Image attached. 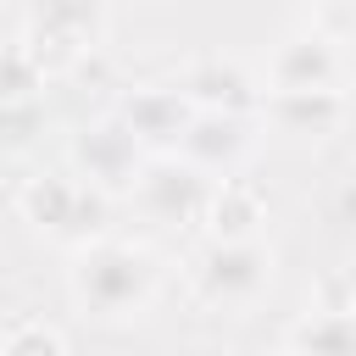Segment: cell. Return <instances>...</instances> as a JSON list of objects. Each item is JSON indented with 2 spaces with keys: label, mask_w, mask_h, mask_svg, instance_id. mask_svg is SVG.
Returning <instances> with one entry per match:
<instances>
[{
  "label": "cell",
  "mask_w": 356,
  "mask_h": 356,
  "mask_svg": "<svg viewBox=\"0 0 356 356\" xmlns=\"http://www.w3.org/2000/svg\"><path fill=\"white\" fill-rule=\"evenodd\" d=\"M67 289H72L78 312H89L95 323H134L150 312V300L161 289V261L134 239L100 234L89 245H78Z\"/></svg>",
  "instance_id": "1"
},
{
  "label": "cell",
  "mask_w": 356,
  "mask_h": 356,
  "mask_svg": "<svg viewBox=\"0 0 356 356\" xmlns=\"http://www.w3.org/2000/svg\"><path fill=\"white\" fill-rule=\"evenodd\" d=\"M273 273H278V256L256 239V234H239V239H211L195 267H189V289L200 306L211 312H250L267 289H273Z\"/></svg>",
  "instance_id": "2"
},
{
  "label": "cell",
  "mask_w": 356,
  "mask_h": 356,
  "mask_svg": "<svg viewBox=\"0 0 356 356\" xmlns=\"http://www.w3.org/2000/svg\"><path fill=\"white\" fill-rule=\"evenodd\" d=\"M100 39H106V6L100 0H33L17 44L50 78V72H72L83 56H95Z\"/></svg>",
  "instance_id": "3"
},
{
  "label": "cell",
  "mask_w": 356,
  "mask_h": 356,
  "mask_svg": "<svg viewBox=\"0 0 356 356\" xmlns=\"http://www.w3.org/2000/svg\"><path fill=\"white\" fill-rule=\"evenodd\" d=\"M17 206H22V217H28L44 239L72 245V250L106 234V189L83 184L78 172H44V178H28L22 195H17Z\"/></svg>",
  "instance_id": "4"
},
{
  "label": "cell",
  "mask_w": 356,
  "mask_h": 356,
  "mask_svg": "<svg viewBox=\"0 0 356 356\" xmlns=\"http://www.w3.org/2000/svg\"><path fill=\"white\" fill-rule=\"evenodd\" d=\"M250 150H256V122L245 111H195L189 128L178 134V145L167 156H178L200 178L222 184V178H239V167L250 161Z\"/></svg>",
  "instance_id": "5"
},
{
  "label": "cell",
  "mask_w": 356,
  "mask_h": 356,
  "mask_svg": "<svg viewBox=\"0 0 356 356\" xmlns=\"http://www.w3.org/2000/svg\"><path fill=\"white\" fill-rule=\"evenodd\" d=\"M128 189L139 195V206L156 222H200L217 184L200 178L195 167H184L178 156H145V167H139V178Z\"/></svg>",
  "instance_id": "6"
},
{
  "label": "cell",
  "mask_w": 356,
  "mask_h": 356,
  "mask_svg": "<svg viewBox=\"0 0 356 356\" xmlns=\"http://www.w3.org/2000/svg\"><path fill=\"white\" fill-rule=\"evenodd\" d=\"M334 83H345V50L317 22L289 33L261 67V89H334Z\"/></svg>",
  "instance_id": "7"
},
{
  "label": "cell",
  "mask_w": 356,
  "mask_h": 356,
  "mask_svg": "<svg viewBox=\"0 0 356 356\" xmlns=\"http://www.w3.org/2000/svg\"><path fill=\"white\" fill-rule=\"evenodd\" d=\"M111 117L134 134V145H139L145 156H167V150L178 145V134L189 128L195 106L184 100L178 83H134V89L117 100Z\"/></svg>",
  "instance_id": "8"
},
{
  "label": "cell",
  "mask_w": 356,
  "mask_h": 356,
  "mask_svg": "<svg viewBox=\"0 0 356 356\" xmlns=\"http://www.w3.org/2000/svg\"><path fill=\"white\" fill-rule=\"evenodd\" d=\"M261 128L289 139H328L345 128V83L334 89H261L256 100Z\"/></svg>",
  "instance_id": "9"
},
{
  "label": "cell",
  "mask_w": 356,
  "mask_h": 356,
  "mask_svg": "<svg viewBox=\"0 0 356 356\" xmlns=\"http://www.w3.org/2000/svg\"><path fill=\"white\" fill-rule=\"evenodd\" d=\"M72 161H78V178L95 184V189H128L145 167V150L134 145V134L117 122V117H100L95 128H83L72 139Z\"/></svg>",
  "instance_id": "10"
},
{
  "label": "cell",
  "mask_w": 356,
  "mask_h": 356,
  "mask_svg": "<svg viewBox=\"0 0 356 356\" xmlns=\"http://www.w3.org/2000/svg\"><path fill=\"white\" fill-rule=\"evenodd\" d=\"M184 100L195 111H250L261 100L256 78L239 67V61H222V56H206V61H189L184 78H178Z\"/></svg>",
  "instance_id": "11"
},
{
  "label": "cell",
  "mask_w": 356,
  "mask_h": 356,
  "mask_svg": "<svg viewBox=\"0 0 356 356\" xmlns=\"http://www.w3.org/2000/svg\"><path fill=\"white\" fill-rule=\"evenodd\" d=\"M284 345H295L300 356H350V312L345 306H312L289 328Z\"/></svg>",
  "instance_id": "12"
},
{
  "label": "cell",
  "mask_w": 356,
  "mask_h": 356,
  "mask_svg": "<svg viewBox=\"0 0 356 356\" xmlns=\"http://www.w3.org/2000/svg\"><path fill=\"white\" fill-rule=\"evenodd\" d=\"M44 83V72L33 67V56L22 44H0V100H28Z\"/></svg>",
  "instance_id": "13"
},
{
  "label": "cell",
  "mask_w": 356,
  "mask_h": 356,
  "mask_svg": "<svg viewBox=\"0 0 356 356\" xmlns=\"http://www.w3.org/2000/svg\"><path fill=\"white\" fill-rule=\"evenodd\" d=\"M0 356H67V339L50 323H17L0 339Z\"/></svg>",
  "instance_id": "14"
},
{
  "label": "cell",
  "mask_w": 356,
  "mask_h": 356,
  "mask_svg": "<svg viewBox=\"0 0 356 356\" xmlns=\"http://www.w3.org/2000/svg\"><path fill=\"white\" fill-rule=\"evenodd\" d=\"M278 356H300V350H295V345H284V350H278Z\"/></svg>",
  "instance_id": "15"
},
{
  "label": "cell",
  "mask_w": 356,
  "mask_h": 356,
  "mask_svg": "<svg viewBox=\"0 0 356 356\" xmlns=\"http://www.w3.org/2000/svg\"><path fill=\"white\" fill-rule=\"evenodd\" d=\"M306 6H323V0H306Z\"/></svg>",
  "instance_id": "16"
}]
</instances>
